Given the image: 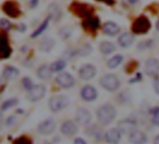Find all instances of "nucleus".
<instances>
[{
	"instance_id": "nucleus-1",
	"label": "nucleus",
	"mask_w": 159,
	"mask_h": 144,
	"mask_svg": "<svg viewBox=\"0 0 159 144\" xmlns=\"http://www.w3.org/2000/svg\"><path fill=\"white\" fill-rule=\"evenodd\" d=\"M97 115H98V119L101 124L108 125L114 120V118L116 116V110L113 106L107 104V105L101 106L98 109Z\"/></svg>"
},
{
	"instance_id": "nucleus-2",
	"label": "nucleus",
	"mask_w": 159,
	"mask_h": 144,
	"mask_svg": "<svg viewBox=\"0 0 159 144\" xmlns=\"http://www.w3.org/2000/svg\"><path fill=\"white\" fill-rule=\"evenodd\" d=\"M70 10L73 11L74 14H77L78 16L84 19L91 17L94 12L93 7H91L88 4H82V3H73L71 5Z\"/></svg>"
},
{
	"instance_id": "nucleus-3",
	"label": "nucleus",
	"mask_w": 159,
	"mask_h": 144,
	"mask_svg": "<svg viewBox=\"0 0 159 144\" xmlns=\"http://www.w3.org/2000/svg\"><path fill=\"white\" fill-rule=\"evenodd\" d=\"M151 28V23L145 16H140L136 19L132 25V31L134 34H145Z\"/></svg>"
},
{
	"instance_id": "nucleus-4",
	"label": "nucleus",
	"mask_w": 159,
	"mask_h": 144,
	"mask_svg": "<svg viewBox=\"0 0 159 144\" xmlns=\"http://www.w3.org/2000/svg\"><path fill=\"white\" fill-rule=\"evenodd\" d=\"M100 85L110 91V92H113V91H116L119 86H120V82L118 80V78L113 75V74H108V75H105L103 76L101 79H100Z\"/></svg>"
},
{
	"instance_id": "nucleus-5",
	"label": "nucleus",
	"mask_w": 159,
	"mask_h": 144,
	"mask_svg": "<svg viewBox=\"0 0 159 144\" xmlns=\"http://www.w3.org/2000/svg\"><path fill=\"white\" fill-rule=\"evenodd\" d=\"M68 104H69V99L66 96H54L51 97L49 101L50 109L54 112L65 109L66 107L68 106Z\"/></svg>"
},
{
	"instance_id": "nucleus-6",
	"label": "nucleus",
	"mask_w": 159,
	"mask_h": 144,
	"mask_svg": "<svg viewBox=\"0 0 159 144\" xmlns=\"http://www.w3.org/2000/svg\"><path fill=\"white\" fill-rule=\"evenodd\" d=\"M46 93V88L43 85H34L28 92V96L27 98L30 101H38L39 99H41Z\"/></svg>"
},
{
	"instance_id": "nucleus-7",
	"label": "nucleus",
	"mask_w": 159,
	"mask_h": 144,
	"mask_svg": "<svg viewBox=\"0 0 159 144\" xmlns=\"http://www.w3.org/2000/svg\"><path fill=\"white\" fill-rule=\"evenodd\" d=\"M56 83L63 88H71L74 83H75V80L74 78L66 73V72H62L60 73L57 77H56Z\"/></svg>"
},
{
	"instance_id": "nucleus-8",
	"label": "nucleus",
	"mask_w": 159,
	"mask_h": 144,
	"mask_svg": "<svg viewBox=\"0 0 159 144\" xmlns=\"http://www.w3.org/2000/svg\"><path fill=\"white\" fill-rule=\"evenodd\" d=\"M11 53V50L10 48L7 36L3 33H0V59L9 58Z\"/></svg>"
},
{
	"instance_id": "nucleus-9",
	"label": "nucleus",
	"mask_w": 159,
	"mask_h": 144,
	"mask_svg": "<svg viewBox=\"0 0 159 144\" xmlns=\"http://www.w3.org/2000/svg\"><path fill=\"white\" fill-rule=\"evenodd\" d=\"M96 73H97L96 67L90 64H87V65L82 66L79 71L80 77L84 81H89V80L93 79L96 76Z\"/></svg>"
},
{
	"instance_id": "nucleus-10",
	"label": "nucleus",
	"mask_w": 159,
	"mask_h": 144,
	"mask_svg": "<svg viewBox=\"0 0 159 144\" xmlns=\"http://www.w3.org/2000/svg\"><path fill=\"white\" fill-rule=\"evenodd\" d=\"M145 72L148 76H156L159 73V61L154 58L147 60L145 64Z\"/></svg>"
},
{
	"instance_id": "nucleus-11",
	"label": "nucleus",
	"mask_w": 159,
	"mask_h": 144,
	"mask_svg": "<svg viewBox=\"0 0 159 144\" xmlns=\"http://www.w3.org/2000/svg\"><path fill=\"white\" fill-rule=\"evenodd\" d=\"M3 11L7 15L12 18H16L21 14L20 10L18 9V6L15 2L13 1H7L3 5Z\"/></svg>"
},
{
	"instance_id": "nucleus-12",
	"label": "nucleus",
	"mask_w": 159,
	"mask_h": 144,
	"mask_svg": "<svg viewBox=\"0 0 159 144\" xmlns=\"http://www.w3.org/2000/svg\"><path fill=\"white\" fill-rule=\"evenodd\" d=\"M55 129V123L52 119L43 121L38 127V131L42 135H50Z\"/></svg>"
},
{
	"instance_id": "nucleus-13",
	"label": "nucleus",
	"mask_w": 159,
	"mask_h": 144,
	"mask_svg": "<svg viewBox=\"0 0 159 144\" xmlns=\"http://www.w3.org/2000/svg\"><path fill=\"white\" fill-rule=\"evenodd\" d=\"M76 119L78 123H80L81 124H88L92 120V116H91V113L86 109L80 108L77 110Z\"/></svg>"
},
{
	"instance_id": "nucleus-14",
	"label": "nucleus",
	"mask_w": 159,
	"mask_h": 144,
	"mask_svg": "<svg viewBox=\"0 0 159 144\" xmlns=\"http://www.w3.org/2000/svg\"><path fill=\"white\" fill-rule=\"evenodd\" d=\"M136 125L137 124H136L135 121H133L131 119H125L118 124V128H119L120 132H122L124 134H128L135 130Z\"/></svg>"
},
{
	"instance_id": "nucleus-15",
	"label": "nucleus",
	"mask_w": 159,
	"mask_h": 144,
	"mask_svg": "<svg viewBox=\"0 0 159 144\" xmlns=\"http://www.w3.org/2000/svg\"><path fill=\"white\" fill-rule=\"evenodd\" d=\"M81 96H82L83 99L85 101H94L98 97V92L93 86L86 85L82 89Z\"/></svg>"
},
{
	"instance_id": "nucleus-16",
	"label": "nucleus",
	"mask_w": 159,
	"mask_h": 144,
	"mask_svg": "<svg viewBox=\"0 0 159 144\" xmlns=\"http://www.w3.org/2000/svg\"><path fill=\"white\" fill-rule=\"evenodd\" d=\"M83 26L84 29L90 32H94L99 27V19L97 17H93V16L86 18L83 22Z\"/></svg>"
},
{
	"instance_id": "nucleus-17",
	"label": "nucleus",
	"mask_w": 159,
	"mask_h": 144,
	"mask_svg": "<svg viewBox=\"0 0 159 144\" xmlns=\"http://www.w3.org/2000/svg\"><path fill=\"white\" fill-rule=\"evenodd\" d=\"M129 141L132 144H145L147 141V137L144 133L134 130L133 132L130 133Z\"/></svg>"
},
{
	"instance_id": "nucleus-18",
	"label": "nucleus",
	"mask_w": 159,
	"mask_h": 144,
	"mask_svg": "<svg viewBox=\"0 0 159 144\" xmlns=\"http://www.w3.org/2000/svg\"><path fill=\"white\" fill-rule=\"evenodd\" d=\"M121 138V132L119 129H115V128H112V129H110L106 135H105V139L108 143H111V144H116L119 142Z\"/></svg>"
},
{
	"instance_id": "nucleus-19",
	"label": "nucleus",
	"mask_w": 159,
	"mask_h": 144,
	"mask_svg": "<svg viewBox=\"0 0 159 144\" xmlns=\"http://www.w3.org/2000/svg\"><path fill=\"white\" fill-rule=\"evenodd\" d=\"M61 132L66 136H73L77 133V126L71 121H66L61 126Z\"/></svg>"
},
{
	"instance_id": "nucleus-20",
	"label": "nucleus",
	"mask_w": 159,
	"mask_h": 144,
	"mask_svg": "<svg viewBox=\"0 0 159 144\" xmlns=\"http://www.w3.org/2000/svg\"><path fill=\"white\" fill-rule=\"evenodd\" d=\"M103 31L105 34H107L108 36L113 37L117 34H119L120 32V27L112 22H108L103 25Z\"/></svg>"
},
{
	"instance_id": "nucleus-21",
	"label": "nucleus",
	"mask_w": 159,
	"mask_h": 144,
	"mask_svg": "<svg viewBox=\"0 0 159 144\" xmlns=\"http://www.w3.org/2000/svg\"><path fill=\"white\" fill-rule=\"evenodd\" d=\"M134 38H134V36L132 34L125 32V33L122 34L119 37L118 42H119V45L120 46H122L124 48H127V47H129L134 42Z\"/></svg>"
},
{
	"instance_id": "nucleus-22",
	"label": "nucleus",
	"mask_w": 159,
	"mask_h": 144,
	"mask_svg": "<svg viewBox=\"0 0 159 144\" xmlns=\"http://www.w3.org/2000/svg\"><path fill=\"white\" fill-rule=\"evenodd\" d=\"M19 70L14 66H6L3 70V78L6 80H14L19 76Z\"/></svg>"
},
{
	"instance_id": "nucleus-23",
	"label": "nucleus",
	"mask_w": 159,
	"mask_h": 144,
	"mask_svg": "<svg viewBox=\"0 0 159 144\" xmlns=\"http://www.w3.org/2000/svg\"><path fill=\"white\" fill-rule=\"evenodd\" d=\"M52 69L47 65H41L38 69V76L41 80H49L52 77Z\"/></svg>"
},
{
	"instance_id": "nucleus-24",
	"label": "nucleus",
	"mask_w": 159,
	"mask_h": 144,
	"mask_svg": "<svg viewBox=\"0 0 159 144\" xmlns=\"http://www.w3.org/2000/svg\"><path fill=\"white\" fill-rule=\"evenodd\" d=\"M48 12L50 15V18L53 19L54 21H58L61 17V10L56 4H52L48 8Z\"/></svg>"
},
{
	"instance_id": "nucleus-25",
	"label": "nucleus",
	"mask_w": 159,
	"mask_h": 144,
	"mask_svg": "<svg viewBox=\"0 0 159 144\" xmlns=\"http://www.w3.org/2000/svg\"><path fill=\"white\" fill-rule=\"evenodd\" d=\"M100 52L104 54H110L111 52H113L115 51V45L110 41H103L101 42L100 46H99Z\"/></svg>"
},
{
	"instance_id": "nucleus-26",
	"label": "nucleus",
	"mask_w": 159,
	"mask_h": 144,
	"mask_svg": "<svg viewBox=\"0 0 159 144\" xmlns=\"http://www.w3.org/2000/svg\"><path fill=\"white\" fill-rule=\"evenodd\" d=\"M53 46H54L53 39H52L50 38H45L42 39V41L40 43V50L42 52H50Z\"/></svg>"
},
{
	"instance_id": "nucleus-27",
	"label": "nucleus",
	"mask_w": 159,
	"mask_h": 144,
	"mask_svg": "<svg viewBox=\"0 0 159 144\" xmlns=\"http://www.w3.org/2000/svg\"><path fill=\"white\" fill-rule=\"evenodd\" d=\"M123 55H121V54H117V55H115V56H113L112 58H111L109 61H108V63H107V65H108V66L110 67V68H115V67H117L122 62H123Z\"/></svg>"
},
{
	"instance_id": "nucleus-28",
	"label": "nucleus",
	"mask_w": 159,
	"mask_h": 144,
	"mask_svg": "<svg viewBox=\"0 0 159 144\" xmlns=\"http://www.w3.org/2000/svg\"><path fill=\"white\" fill-rule=\"evenodd\" d=\"M49 21H50V18H47V19H45L43 22H42V24L38 27V29L32 34V38H37V37H39L40 34H42L44 31H45V29L48 27V25H49Z\"/></svg>"
},
{
	"instance_id": "nucleus-29",
	"label": "nucleus",
	"mask_w": 159,
	"mask_h": 144,
	"mask_svg": "<svg viewBox=\"0 0 159 144\" xmlns=\"http://www.w3.org/2000/svg\"><path fill=\"white\" fill-rule=\"evenodd\" d=\"M66 62L64 61V60H57V61H55V62H53L52 65H51V69H52V72H58V71H61V70H63L65 67H66Z\"/></svg>"
},
{
	"instance_id": "nucleus-30",
	"label": "nucleus",
	"mask_w": 159,
	"mask_h": 144,
	"mask_svg": "<svg viewBox=\"0 0 159 144\" xmlns=\"http://www.w3.org/2000/svg\"><path fill=\"white\" fill-rule=\"evenodd\" d=\"M17 104H18V99L17 98H10V99L3 102V104L1 105V110H7L10 108H12V107L16 106Z\"/></svg>"
},
{
	"instance_id": "nucleus-31",
	"label": "nucleus",
	"mask_w": 159,
	"mask_h": 144,
	"mask_svg": "<svg viewBox=\"0 0 159 144\" xmlns=\"http://www.w3.org/2000/svg\"><path fill=\"white\" fill-rule=\"evenodd\" d=\"M12 144H32V141L29 137H27L25 136H22V137H19L18 138H16Z\"/></svg>"
},
{
	"instance_id": "nucleus-32",
	"label": "nucleus",
	"mask_w": 159,
	"mask_h": 144,
	"mask_svg": "<svg viewBox=\"0 0 159 144\" xmlns=\"http://www.w3.org/2000/svg\"><path fill=\"white\" fill-rule=\"evenodd\" d=\"M0 28L5 31H9L11 29V24L6 19H1L0 20Z\"/></svg>"
},
{
	"instance_id": "nucleus-33",
	"label": "nucleus",
	"mask_w": 159,
	"mask_h": 144,
	"mask_svg": "<svg viewBox=\"0 0 159 144\" xmlns=\"http://www.w3.org/2000/svg\"><path fill=\"white\" fill-rule=\"evenodd\" d=\"M23 85H24V87H25V89H27L28 91L34 86L32 81H31L30 78H28V77H25V78L23 79Z\"/></svg>"
},
{
	"instance_id": "nucleus-34",
	"label": "nucleus",
	"mask_w": 159,
	"mask_h": 144,
	"mask_svg": "<svg viewBox=\"0 0 159 144\" xmlns=\"http://www.w3.org/2000/svg\"><path fill=\"white\" fill-rule=\"evenodd\" d=\"M15 123H16V118H15L14 116H11V117H10V118L7 120V125H8V126H11V125L14 124Z\"/></svg>"
},
{
	"instance_id": "nucleus-35",
	"label": "nucleus",
	"mask_w": 159,
	"mask_h": 144,
	"mask_svg": "<svg viewBox=\"0 0 159 144\" xmlns=\"http://www.w3.org/2000/svg\"><path fill=\"white\" fill-rule=\"evenodd\" d=\"M152 124H155V125H159V113L153 116V118H152Z\"/></svg>"
},
{
	"instance_id": "nucleus-36",
	"label": "nucleus",
	"mask_w": 159,
	"mask_h": 144,
	"mask_svg": "<svg viewBox=\"0 0 159 144\" xmlns=\"http://www.w3.org/2000/svg\"><path fill=\"white\" fill-rule=\"evenodd\" d=\"M17 29H18L20 32H25V31L26 30V25H25V24H20V25H18Z\"/></svg>"
},
{
	"instance_id": "nucleus-37",
	"label": "nucleus",
	"mask_w": 159,
	"mask_h": 144,
	"mask_svg": "<svg viewBox=\"0 0 159 144\" xmlns=\"http://www.w3.org/2000/svg\"><path fill=\"white\" fill-rule=\"evenodd\" d=\"M154 89H155V92L157 95H159V78L156 79L155 83H154Z\"/></svg>"
},
{
	"instance_id": "nucleus-38",
	"label": "nucleus",
	"mask_w": 159,
	"mask_h": 144,
	"mask_svg": "<svg viewBox=\"0 0 159 144\" xmlns=\"http://www.w3.org/2000/svg\"><path fill=\"white\" fill-rule=\"evenodd\" d=\"M74 144H86V142L83 139V138H76L74 141Z\"/></svg>"
},
{
	"instance_id": "nucleus-39",
	"label": "nucleus",
	"mask_w": 159,
	"mask_h": 144,
	"mask_svg": "<svg viewBox=\"0 0 159 144\" xmlns=\"http://www.w3.org/2000/svg\"><path fill=\"white\" fill-rule=\"evenodd\" d=\"M39 5V0H31L30 1V7L31 8H35Z\"/></svg>"
},
{
	"instance_id": "nucleus-40",
	"label": "nucleus",
	"mask_w": 159,
	"mask_h": 144,
	"mask_svg": "<svg viewBox=\"0 0 159 144\" xmlns=\"http://www.w3.org/2000/svg\"><path fill=\"white\" fill-rule=\"evenodd\" d=\"M98 1H103V2H106V3H108L109 5H111V4H113V3H114L113 0H98Z\"/></svg>"
},
{
	"instance_id": "nucleus-41",
	"label": "nucleus",
	"mask_w": 159,
	"mask_h": 144,
	"mask_svg": "<svg viewBox=\"0 0 159 144\" xmlns=\"http://www.w3.org/2000/svg\"><path fill=\"white\" fill-rule=\"evenodd\" d=\"M2 125H3V115L1 112H0V129H1Z\"/></svg>"
},
{
	"instance_id": "nucleus-42",
	"label": "nucleus",
	"mask_w": 159,
	"mask_h": 144,
	"mask_svg": "<svg viewBox=\"0 0 159 144\" xmlns=\"http://www.w3.org/2000/svg\"><path fill=\"white\" fill-rule=\"evenodd\" d=\"M154 144H159V135L155 137V139H154Z\"/></svg>"
},
{
	"instance_id": "nucleus-43",
	"label": "nucleus",
	"mask_w": 159,
	"mask_h": 144,
	"mask_svg": "<svg viewBox=\"0 0 159 144\" xmlns=\"http://www.w3.org/2000/svg\"><path fill=\"white\" fill-rule=\"evenodd\" d=\"M129 1V3H131V4H135V3H137L139 0H128Z\"/></svg>"
},
{
	"instance_id": "nucleus-44",
	"label": "nucleus",
	"mask_w": 159,
	"mask_h": 144,
	"mask_svg": "<svg viewBox=\"0 0 159 144\" xmlns=\"http://www.w3.org/2000/svg\"><path fill=\"white\" fill-rule=\"evenodd\" d=\"M156 29L159 31V19H158V21H157V23H156Z\"/></svg>"
},
{
	"instance_id": "nucleus-45",
	"label": "nucleus",
	"mask_w": 159,
	"mask_h": 144,
	"mask_svg": "<svg viewBox=\"0 0 159 144\" xmlns=\"http://www.w3.org/2000/svg\"><path fill=\"white\" fill-rule=\"evenodd\" d=\"M47 144H49V143H47Z\"/></svg>"
}]
</instances>
